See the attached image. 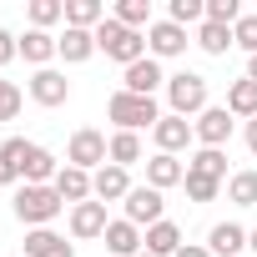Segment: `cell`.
<instances>
[{
  "instance_id": "1",
  "label": "cell",
  "mask_w": 257,
  "mask_h": 257,
  "mask_svg": "<svg viewBox=\"0 0 257 257\" xmlns=\"http://www.w3.org/2000/svg\"><path fill=\"white\" fill-rule=\"evenodd\" d=\"M96 51H106V56L121 61V66H137V61H147V36H142V31H126L116 16H106V21L96 26Z\"/></svg>"
},
{
  "instance_id": "2",
  "label": "cell",
  "mask_w": 257,
  "mask_h": 257,
  "mask_svg": "<svg viewBox=\"0 0 257 257\" xmlns=\"http://www.w3.org/2000/svg\"><path fill=\"white\" fill-rule=\"evenodd\" d=\"M61 207H66V202H61L56 187H21V192H16V217H21L31 232H36V227H51V222L61 217Z\"/></svg>"
},
{
  "instance_id": "3",
  "label": "cell",
  "mask_w": 257,
  "mask_h": 257,
  "mask_svg": "<svg viewBox=\"0 0 257 257\" xmlns=\"http://www.w3.org/2000/svg\"><path fill=\"white\" fill-rule=\"evenodd\" d=\"M106 116L121 126V132H142V126H157V121H162L157 101H152V96H132V91H116V96L106 101Z\"/></svg>"
},
{
  "instance_id": "4",
  "label": "cell",
  "mask_w": 257,
  "mask_h": 257,
  "mask_svg": "<svg viewBox=\"0 0 257 257\" xmlns=\"http://www.w3.org/2000/svg\"><path fill=\"white\" fill-rule=\"evenodd\" d=\"M167 101H172V116H202L207 111V76H197V71L167 76Z\"/></svg>"
},
{
  "instance_id": "5",
  "label": "cell",
  "mask_w": 257,
  "mask_h": 257,
  "mask_svg": "<svg viewBox=\"0 0 257 257\" xmlns=\"http://www.w3.org/2000/svg\"><path fill=\"white\" fill-rule=\"evenodd\" d=\"M106 162H111V142L96 132V126H81V132L71 137V147H66V167H81V172L96 167V172H101Z\"/></svg>"
},
{
  "instance_id": "6",
  "label": "cell",
  "mask_w": 257,
  "mask_h": 257,
  "mask_svg": "<svg viewBox=\"0 0 257 257\" xmlns=\"http://www.w3.org/2000/svg\"><path fill=\"white\" fill-rule=\"evenodd\" d=\"M121 207H126V222H132V227H157L167 202H162L157 187H132V197H126Z\"/></svg>"
},
{
  "instance_id": "7",
  "label": "cell",
  "mask_w": 257,
  "mask_h": 257,
  "mask_svg": "<svg viewBox=\"0 0 257 257\" xmlns=\"http://www.w3.org/2000/svg\"><path fill=\"white\" fill-rule=\"evenodd\" d=\"M197 132H192V121L187 116H162L157 126H152V142H157V152H167V157H177V152H187V142H192Z\"/></svg>"
},
{
  "instance_id": "8",
  "label": "cell",
  "mask_w": 257,
  "mask_h": 257,
  "mask_svg": "<svg viewBox=\"0 0 257 257\" xmlns=\"http://www.w3.org/2000/svg\"><path fill=\"white\" fill-rule=\"evenodd\" d=\"M182 51H187V31L172 26V21H152V31H147V56H152V61H167V56H182Z\"/></svg>"
},
{
  "instance_id": "9",
  "label": "cell",
  "mask_w": 257,
  "mask_h": 257,
  "mask_svg": "<svg viewBox=\"0 0 257 257\" xmlns=\"http://www.w3.org/2000/svg\"><path fill=\"white\" fill-rule=\"evenodd\" d=\"M192 132H197L202 147H217V152H222V142L232 137V111H227V106H207V111L192 121Z\"/></svg>"
},
{
  "instance_id": "10",
  "label": "cell",
  "mask_w": 257,
  "mask_h": 257,
  "mask_svg": "<svg viewBox=\"0 0 257 257\" xmlns=\"http://www.w3.org/2000/svg\"><path fill=\"white\" fill-rule=\"evenodd\" d=\"M91 197L96 202H126V197H132V177H126V167H101L96 177H91Z\"/></svg>"
},
{
  "instance_id": "11",
  "label": "cell",
  "mask_w": 257,
  "mask_h": 257,
  "mask_svg": "<svg viewBox=\"0 0 257 257\" xmlns=\"http://www.w3.org/2000/svg\"><path fill=\"white\" fill-rule=\"evenodd\" d=\"M66 96H71V81H66L61 71L46 66V71L31 76V101H36V106H66Z\"/></svg>"
},
{
  "instance_id": "12",
  "label": "cell",
  "mask_w": 257,
  "mask_h": 257,
  "mask_svg": "<svg viewBox=\"0 0 257 257\" xmlns=\"http://www.w3.org/2000/svg\"><path fill=\"white\" fill-rule=\"evenodd\" d=\"M21 177H26V187H56L61 162H56L46 147H31V152H26V162H21Z\"/></svg>"
},
{
  "instance_id": "13",
  "label": "cell",
  "mask_w": 257,
  "mask_h": 257,
  "mask_svg": "<svg viewBox=\"0 0 257 257\" xmlns=\"http://www.w3.org/2000/svg\"><path fill=\"white\" fill-rule=\"evenodd\" d=\"M126 86L121 91H132V96H157V86H167V76H162V61H137V66H126V76H121Z\"/></svg>"
},
{
  "instance_id": "14",
  "label": "cell",
  "mask_w": 257,
  "mask_h": 257,
  "mask_svg": "<svg viewBox=\"0 0 257 257\" xmlns=\"http://www.w3.org/2000/svg\"><path fill=\"white\" fill-rule=\"evenodd\" d=\"M106 202H81V207H71V237H106Z\"/></svg>"
},
{
  "instance_id": "15",
  "label": "cell",
  "mask_w": 257,
  "mask_h": 257,
  "mask_svg": "<svg viewBox=\"0 0 257 257\" xmlns=\"http://www.w3.org/2000/svg\"><path fill=\"white\" fill-rule=\"evenodd\" d=\"M187 182V167L177 162V157H167V152H157L152 162H147V187H157V192H167V187H182Z\"/></svg>"
},
{
  "instance_id": "16",
  "label": "cell",
  "mask_w": 257,
  "mask_h": 257,
  "mask_svg": "<svg viewBox=\"0 0 257 257\" xmlns=\"http://www.w3.org/2000/svg\"><path fill=\"white\" fill-rule=\"evenodd\" d=\"M26 257H76V247H71L61 232L36 227V232H26Z\"/></svg>"
},
{
  "instance_id": "17",
  "label": "cell",
  "mask_w": 257,
  "mask_h": 257,
  "mask_svg": "<svg viewBox=\"0 0 257 257\" xmlns=\"http://www.w3.org/2000/svg\"><path fill=\"white\" fill-rule=\"evenodd\" d=\"M56 192H61V202H66V207H81V202H91V172H81V167H61V177H56Z\"/></svg>"
},
{
  "instance_id": "18",
  "label": "cell",
  "mask_w": 257,
  "mask_h": 257,
  "mask_svg": "<svg viewBox=\"0 0 257 257\" xmlns=\"http://www.w3.org/2000/svg\"><path fill=\"white\" fill-rule=\"evenodd\" d=\"M242 247H247V232H242L237 222H217V227L207 232V252H212V257H237Z\"/></svg>"
},
{
  "instance_id": "19",
  "label": "cell",
  "mask_w": 257,
  "mask_h": 257,
  "mask_svg": "<svg viewBox=\"0 0 257 257\" xmlns=\"http://www.w3.org/2000/svg\"><path fill=\"white\" fill-rule=\"evenodd\" d=\"M142 242H147V237H142V227H132L126 217L106 227V252H116V257H137V252H142Z\"/></svg>"
},
{
  "instance_id": "20",
  "label": "cell",
  "mask_w": 257,
  "mask_h": 257,
  "mask_svg": "<svg viewBox=\"0 0 257 257\" xmlns=\"http://www.w3.org/2000/svg\"><path fill=\"white\" fill-rule=\"evenodd\" d=\"M56 46H61L66 66H81V61L96 56V31H71V26H66V36H56Z\"/></svg>"
},
{
  "instance_id": "21",
  "label": "cell",
  "mask_w": 257,
  "mask_h": 257,
  "mask_svg": "<svg viewBox=\"0 0 257 257\" xmlns=\"http://www.w3.org/2000/svg\"><path fill=\"white\" fill-rule=\"evenodd\" d=\"M147 252H152V257H177V252H182V227L167 222V217H162L157 227H147Z\"/></svg>"
},
{
  "instance_id": "22",
  "label": "cell",
  "mask_w": 257,
  "mask_h": 257,
  "mask_svg": "<svg viewBox=\"0 0 257 257\" xmlns=\"http://www.w3.org/2000/svg\"><path fill=\"white\" fill-rule=\"evenodd\" d=\"M31 147H36V142H26V137H11L6 147H0V187H16V182H21V162H26Z\"/></svg>"
},
{
  "instance_id": "23",
  "label": "cell",
  "mask_w": 257,
  "mask_h": 257,
  "mask_svg": "<svg viewBox=\"0 0 257 257\" xmlns=\"http://www.w3.org/2000/svg\"><path fill=\"white\" fill-rule=\"evenodd\" d=\"M21 56H26L31 66H41V71H46V61H51V56H61V46H56V36H51V31H26V36H21Z\"/></svg>"
},
{
  "instance_id": "24",
  "label": "cell",
  "mask_w": 257,
  "mask_h": 257,
  "mask_svg": "<svg viewBox=\"0 0 257 257\" xmlns=\"http://www.w3.org/2000/svg\"><path fill=\"white\" fill-rule=\"evenodd\" d=\"M106 21V6L101 0H66V26L71 31H96Z\"/></svg>"
},
{
  "instance_id": "25",
  "label": "cell",
  "mask_w": 257,
  "mask_h": 257,
  "mask_svg": "<svg viewBox=\"0 0 257 257\" xmlns=\"http://www.w3.org/2000/svg\"><path fill=\"white\" fill-rule=\"evenodd\" d=\"M227 111L232 116H247V121H257V81H232L227 86Z\"/></svg>"
},
{
  "instance_id": "26",
  "label": "cell",
  "mask_w": 257,
  "mask_h": 257,
  "mask_svg": "<svg viewBox=\"0 0 257 257\" xmlns=\"http://www.w3.org/2000/svg\"><path fill=\"white\" fill-rule=\"evenodd\" d=\"M187 172H192V177H212V182H222V177H227V157H222L217 147H202V152L187 162Z\"/></svg>"
},
{
  "instance_id": "27",
  "label": "cell",
  "mask_w": 257,
  "mask_h": 257,
  "mask_svg": "<svg viewBox=\"0 0 257 257\" xmlns=\"http://www.w3.org/2000/svg\"><path fill=\"white\" fill-rule=\"evenodd\" d=\"M197 46H202L207 56H227V46H237V41H232V26H212V21H202Z\"/></svg>"
},
{
  "instance_id": "28",
  "label": "cell",
  "mask_w": 257,
  "mask_h": 257,
  "mask_svg": "<svg viewBox=\"0 0 257 257\" xmlns=\"http://www.w3.org/2000/svg\"><path fill=\"white\" fill-rule=\"evenodd\" d=\"M142 162V137L137 132H116L111 137V167H132Z\"/></svg>"
},
{
  "instance_id": "29",
  "label": "cell",
  "mask_w": 257,
  "mask_h": 257,
  "mask_svg": "<svg viewBox=\"0 0 257 257\" xmlns=\"http://www.w3.org/2000/svg\"><path fill=\"white\" fill-rule=\"evenodd\" d=\"M116 21L126 26V31H152V0H121V6H116Z\"/></svg>"
},
{
  "instance_id": "30",
  "label": "cell",
  "mask_w": 257,
  "mask_h": 257,
  "mask_svg": "<svg viewBox=\"0 0 257 257\" xmlns=\"http://www.w3.org/2000/svg\"><path fill=\"white\" fill-rule=\"evenodd\" d=\"M56 21H66V0H31V31H46Z\"/></svg>"
},
{
  "instance_id": "31",
  "label": "cell",
  "mask_w": 257,
  "mask_h": 257,
  "mask_svg": "<svg viewBox=\"0 0 257 257\" xmlns=\"http://www.w3.org/2000/svg\"><path fill=\"white\" fill-rule=\"evenodd\" d=\"M227 197H232L237 207H257V172H237V177L227 182Z\"/></svg>"
},
{
  "instance_id": "32",
  "label": "cell",
  "mask_w": 257,
  "mask_h": 257,
  "mask_svg": "<svg viewBox=\"0 0 257 257\" xmlns=\"http://www.w3.org/2000/svg\"><path fill=\"white\" fill-rule=\"evenodd\" d=\"M167 21L187 31L192 21H207V6H202V0H172V6H167Z\"/></svg>"
},
{
  "instance_id": "33",
  "label": "cell",
  "mask_w": 257,
  "mask_h": 257,
  "mask_svg": "<svg viewBox=\"0 0 257 257\" xmlns=\"http://www.w3.org/2000/svg\"><path fill=\"white\" fill-rule=\"evenodd\" d=\"M207 21L212 26H237L242 21V6H237V0H207Z\"/></svg>"
},
{
  "instance_id": "34",
  "label": "cell",
  "mask_w": 257,
  "mask_h": 257,
  "mask_svg": "<svg viewBox=\"0 0 257 257\" xmlns=\"http://www.w3.org/2000/svg\"><path fill=\"white\" fill-rule=\"evenodd\" d=\"M182 187H187V197H192V202H212V197L222 192V182H212V177H192V172H187V182H182Z\"/></svg>"
},
{
  "instance_id": "35",
  "label": "cell",
  "mask_w": 257,
  "mask_h": 257,
  "mask_svg": "<svg viewBox=\"0 0 257 257\" xmlns=\"http://www.w3.org/2000/svg\"><path fill=\"white\" fill-rule=\"evenodd\" d=\"M232 41H237L247 56H257V16H242V21L232 26Z\"/></svg>"
},
{
  "instance_id": "36",
  "label": "cell",
  "mask_w": 257,
  "mask_h": 257,
  "mask_svg": "<svg viewBox=\"0 0 257 257\" xmlns=\"http://www.w3.org/2000/svg\"><path fill=\"white\" fill-rule=\"evenodd\" d=\"M16 116H21V86L0 81V121H16Z\"/></svg>"
},
{
  "instance_id": "37",
  "label": "cell",
  "mask_w": 257,
  "mask_h": 257,
  "mask_svg": "<svg viewBox=\"0 0 257 257\" xmlns=\"http://www.w3.org/2000/svg\"><path fill=\"white\" fill-rule=\"evenodd\" d=\"M16 56H21V41H16L11 31H0V66H11Z\"/></svg>"
},
{
  "instance_id": "38",
  "label": "cell",
  "mask_w": 257,
  "mask_h": 257,
  "mask_svg": "<svg viewBox=\"0 0 257 257\" xmlns=\"http://www.w3.org/2000/svg\"><path fill=\"white\" fill-rule=\"evenodd\" d=\"M177 257H212V252H207V242H182Z\"/></svg>"
},
{
  "instance_id": "39",
  "label": "cell",
  "mask_w": 257,
  "mask_h": 257,
  "mask_svg": "<svg viewBox=\"0 0 257 257\" xmlns=\"http://www.w3.org/2000/svg\"><path fill=\"white\" fill-rule=\"evenodd\" d=\"M247 152L257 157V121H247Z\"/></svg>"
},
{
  "instance_id": "40",
  "label": "cell",
  "mask_w": 257,
  "mask_h": 257,
  "mask_svg": "<svg viewBox=\"0 0 257 257\" xmlns=\"http://www.w3.org/2000/svg\"><path fill=\"white\" fill-rule=\"evenodd\" d=\"M247 81H257V56H252V61H247Z\"/></svg>"
},
{
  "instance_id": "41",
  "label": "cell",
  "mask_w": 257,
  "mask_h": 257,
  "mask_svg": "<svg viewBox=\"0 0 257 257\" xmlns=\"http://www.w3.org/2000/svg\"><path fill=\"white\" fill-rule=\"evenodd\" d=\"M247 247H252V252H257V227H252V232H247Z\"/></svg>"
},
{
  "instance_id": "42",
  "label": "cell",
  "mask_w": 257,
  "mask_h": 257,
  "mask_svg": "<svg viewBox=\"0 0 257 257\" xmlns=\"http://www.w3.org/2000/svg\"><path fill=\"white\" fill-rule=\"evenodd\" d=\"M137 257H152V252H137Z\"/></svg>"
}]
</instances>
